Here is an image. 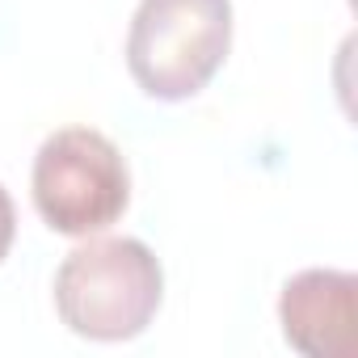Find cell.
I'll use <instances>...</instances> for the list:
<instances>
[{"mask_svg": "<svg viewBox=\"0 0 358 358\" xmlns=\"http://www.w3.org/2000/svg\"><path fill=\"white\" fill-rule=\"evenodd\" d=\"M164 295L156 253L135 236H85L55 270V312L89 341L139 337Z\"/></svg>", "mask_w": 358, "mask_h": 358, "instance_id": "1", "label": "cell"}, {"mask_svg": "<svg viewBox=\"0 0 358 358\" xmlns=\"http://www.w3.org/2000/svg\"><path fill=\"white\" fill-rule=\"evenodd\" d=\"M43 224L59 236H97L131 203V169L118 143L93 127H64L43 139L30 173Z\"/></svg>", "mask_w": 358, "mask_h": 358, "instance_id": "3", "label": "cell"}, {"mask_svg": "<svg viewBox=\"0 0 358 358\" xmlns=\"http://www.w3.org/2000/svg\"><path fill=\"white\" fill-rule=\"evenodd\" d=\"M232 47V0H139L127 30V68L156 101L207 89Z\"/></svg>", "mask_w": 358, "mask_h": 358, "instance_id": "2", "label": "cell"}, {"mask_svg": "<svg viewBox=\"0 0 358 358\" xmlns=\"http://www.w3.org/2000/svg\"><path fill=\"white\" fill-rule=\"evenodd\" d=\"M282 337L308 358H350L358 345V282L341 270H303L278 299Z\"/></svg>", "mask_w": 358, "mask_h": 358, "instance_id": "4", "label": "cell"}, {"mask_svg": "<svg viewBox=\"0 0 358 358\" xmlns=\"http://www.w3.org/2000/svg\"><path fill=\"white\" fill-rule=\"evenodd\" d=\"M13 236H17V211H13V199H9V190L0 186V262L9 257V249H13Z\"/></svg>", "mask_w": 358, "mask_h": 358, "instance_id": "5", "label": "cell"}]
</instances>
